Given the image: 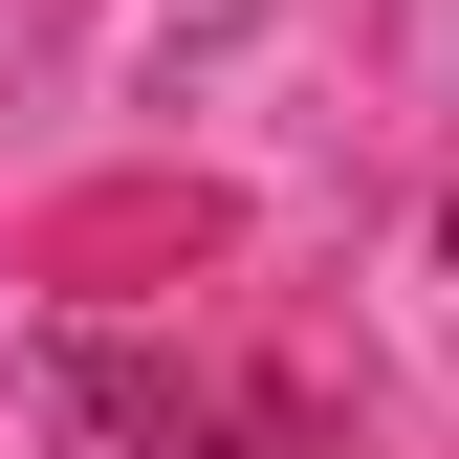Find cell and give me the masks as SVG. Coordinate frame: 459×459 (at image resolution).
<instances>
[{
  "label": "cell",
  "mask_w": 459,
  "mask_h": 459,
  "mask_svg": "<svg viewBox=\"0 0 459 459\" xmlns=\"http://www.w3.org/2000/svg\"><path fill=\"white\" fill-rule=\"evenodd\" d=\"M66 459H219V416H197L176 372H132V351H88V372H66Z\"/></svg>",
  "instance_id": "cell-1"
}]
</instances>
